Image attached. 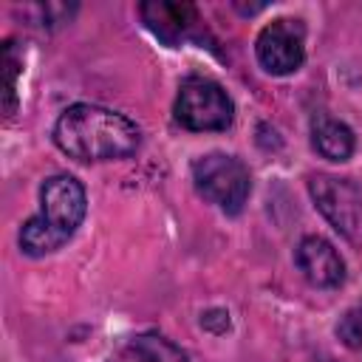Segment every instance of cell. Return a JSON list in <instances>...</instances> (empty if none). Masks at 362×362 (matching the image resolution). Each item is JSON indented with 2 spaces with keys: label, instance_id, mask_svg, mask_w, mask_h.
<instances>
[{
  "label": "cell",
  "instance_id": "7a4b0ae2",
  "mask_svg": "<svg viewBox=\"0 0 362 362\" xmlns=\"http://www.w3.org/2000/svg\"><path fill=\"white\" fill-rule=\"evenodd\" d=\"M85 212H88V195L74 175L57 173L45 178L40 187V212L31 215L17 235L23 255L42 257L65 246L85 221Z\"/></svg>",
  "mask_w": 362,
  "mask_h": 362
},
{
  "label": "cell",
  "instance_id": "8992f818",
  "mask_svg": "<svg viewBox=\"0 0 362 362\" xmlns=\"http://www.w3.org/2000/svg\"><path fill=\"white\" fill-rule=\"evenodd\" d=\"M308 192L317 204V209L325 215V221L345 238H354L356 229H362V195L359 189L334 175H311Z\"/></svg>",
  "mask_w": 362,
  "mask_h": 362
},
{
  "label": "cell",
  "instance_id": "3957f363",
  "mask_svg": "<svg viewBox=\"0 0 362 362\" xmlns=\"http://www.w3.org/2000/svg\"><path fill=\"white\" fill-rule=\"evenodd\" d=\"M198 195L226 215H238L252 192L249 167L229 153H206L189 167Z\"/></svg>",
  "mask_w": 362,
  "mask_h": 362
},
{
  "label": "cell",
  "instance_id": "5b68a950",
  "mask_svg": "<svg viewBox=\"0 0 362 362\" xmlns=\"http://www.w3.org/2000/svg\"><path fill=\"white\" fill-rule=\"evenodd\" d=\"M255 57L272 76H288L305 62V28L297 17L266 23L255 40Z\"/></svg>",
  "mask_w": 362,
  "mask_h": 362
},
{
  "label": "cell",
  "instance_id": "9c48e42d",
  "mask_svg": "<svg viewBox=\"0 0 362 362\" xmlns=\"http://www.w3.org/2000/svg\"><path fill=\"white\" fill-rule=\"evenodd\" d=\"M311 147L322 158L342 164V161H348L354 156L356 136L345 122H339V119H334L328 113H314L311 116Z\"/></svg>",
  "mask_w": 362,
  "mask_h": 362
},
{
  "label": "cell",
  "instance_id": "ba28073f",
  "mask_svg": "<svg viewBox=\"0 0 362 362\" xmlns=\"http://www.w3.org/2000/svg\"><path fill=\"white\" fill-rule=\"evenodd\" d=\"M139 17L161 42L178 45L187 37L195 34L201 17L192 3H167V0H150L139 6Z\"/></svg>",
  "mask_w": 362,
  "mask_h": 362
},
{
  "label": "cell",
  "instance_id": "52a82bcc",
  "mask_svg": "<svg viewBox=\"0 0 362 362\" xmlns=\"http://www.w3.org/2000/svg\"><path fill=\"white\" fill-rule=\"evenodd\" d=\"M294 266L317 288H337L345 280V260L322 235H305L294 249Z\"/></svg>",
  "mask_w": 362,
  "mask_h": 362
},
{
  "label": "cell",
  "instance_id": "7c38bea8",
  "mask_svg": "<svg viewBox=\"0 0 362 362\" xmlns=\"http://www.w3.org/2000/svg\"><path fill=\"white\" fill-rule=\"evenodd\" d=\"M337 337L342 339L345 348L362 354V303H356L354 308H348L339 322H337Z\"/></svg>",
  "mask_w": 362,
  "mask_h": 362
},
{
  "label": "cell",
  "instance_id": "6da1fadb",
  "mask_svg": "<svg viewBox=\"0 0 362 362\" xmlns=\"http://www.w3.org/2000/svg\"><path fill=\"white\" fill-rule=\"evenodd\" d=\"M54 144L74 161H119L139 150L141 133L124 113L76 102L54 122Z\"/></svg>",
  "mask_w": 362,
  "mask_h": 362
},
{
  "label": "cell",
  "instance_id": "30bf717a",
  "mask_svg": "<svg viewBox=\"0 0 362 362\" xmlns=\"http://www.w3.org/2000/svg\"><path fill=\"white\" fill-rule=\"evenodd\" d=\"M124 362H189L187 351L181 345H175L173 339H167L164 334L147 331L130 339V345L122 354Z\"/></svg>",
  "mask_w": 362,
  "mask_h": 362
},
{
  "label": "cell",
  "instance_id": "8fae6325",
  "mask_svg": "<svg viewBox=\"0 0 362 362\" xmlns=\"http://www.w3.org/2000/svg\"><path fill=\"white\" fill-rule=\"evenodd\" d=\"M20 65H23V54L17 48L14 40L3 42V110L6 116H14L17 110V76H20Z\"/></svg>",
  "mask_w": 362,
  "mask_h": 362
},
{
  "label": "cell",
  "instance_id": "277c9868",
  "mask_svg": "<svg viewBox=\"0 0 362 362\" xmlns=\"http://www.w3.org/2000/svg\"><path fill=\"white\" fill-rule=\"evenodd\" d=\"M173 113H175V122L192 133H215L232 124L235 102L221 82L192 74L178 85Z\"/></svg>",
  "mask_w": 362,
  "mask_h": 362
}]
</instances>
